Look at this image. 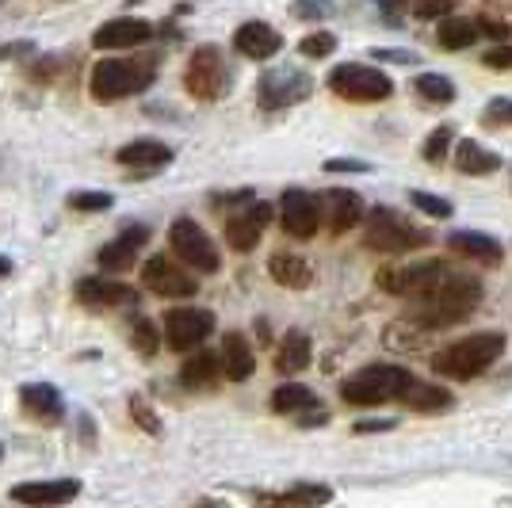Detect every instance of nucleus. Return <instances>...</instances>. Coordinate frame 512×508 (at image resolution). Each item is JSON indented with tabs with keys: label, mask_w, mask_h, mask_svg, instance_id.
I'll use <instances>...</instances> for the list:
<instances>
[{
	"label": "nucleus",
	"mask_w": 512,
	"mask_h": 508,
	"mask_svg": "<svg viewBox=\"0 0 512 508\" xmlns=\"http://www.w3.org/2000/svg\"><path fill=\"white\" fill-rule=\"evenodd\" d=\"M310 92H314V81H310L302 69H295V65H279V69H268V73L260 77V88H256V96H260V107H268V111L302 104Z\"/></svg>",
	"instance_id": "9d476101"
},
{
	"label": "nucleus",
	"mask_w": 512,
	"mask_h": 508,
	"mask_svg": "<svg viewBox=\"0 0 512 508\" xmlns=\"http://www.w3.org/2000/svg\"><path fill=\"white\" fill-rule=\"evenodd\" d=\"M218 375H222V367H218V356H214V352H195L192 360L180 367V382H184L188 390H203V386H211Z\"/></svg>",
	"instance_id": "7c9ffc66"
},
{
	"label": "nucleus",
	"mask_w": 512,
	"mask_h": 508,
	"mask_svg": "<svg viewBox=\"0 0 512 508\" xmlns=\"http://www.w3.org/2000/svg\"><path fill=\"white\" fill-rule=\"evenodd\" d=\"M279 222H283V230L291 233V237H314L318 226L325 222L321 199L302 188H287L283 199H279Z\"/></svg>",
	"instance_id": "f8f14e48"
},
{
	"label": "nucleus",
	"mask_w": 512,
	"mask_h": 508,
	"mask_svg": "<svg viewBox=\"0 0 512 508\" xmlns=\"http://www.w3.org/2000/svg\"><path fill=\"white\" fill-rule=\"evenodd\" d=\"M268 222H272V203H256L253 199L241 211H230V218H226V245L234 253H249L260 241V233L268 230Z\"/></svg>",
	"instance_id": "ddd939ff"
},
{
	"label": "nucleus",
	"mask_w": 512,
	"mask_h": 508,
	"mask_svg": "<svg viewBox=\"0 0 512 508\" xmlns=\"http://www.w3.org/2000/svg\"><path fill=\"white\" fill-rule=\"evenodd\" d=\"M234 46L245 54V58L264 62V58H276L279 50H283V35H279L272 23L249 20V23H241V27H237Z\"/></svg>",
	"instance_id": "a211bd4d"
},
{
	"label": "nucleus",
	"mask_w": 512,
	"mask_h": 508,
	"mask_svg": "<svg viewBox=\"0 0 512 508\" xmlns=\"http://www.w3.org/2000/svg\"><path fill=\"white\" fill-rule=\"evenodd\" d=\"M402 402L409 409H421V413H440V409H451V394L444 386H428V382H409V390L402 394Z\"/></svg>",
	"instance_id": "c756f323"
},
{
	"label": "nucleus",
	"mask_w": 512,
	"mask_h": 508,
	"mask_svg": "<svg viewBox=\"0 0 512 508\" xmlns=\"http://www.w3.org/2000/svg\"><path fill=\"white\" fill-rule=\"evenodd\" d=\"M413 12H417V16H448L451 0H440V4H417Z\"/></svg>",
	"instance_id": "37998d69"
},
{
	"label": "nucleus",
	"mask_w": 512,
	"mask_h": 508,
	"mask_svg": "<svg viewBox=\"0 0 512 508\" xmlns=\"http://www.w3.org/2000/svg\"><path fill=\"white\" fill-rule=\"evenodd\" d=\"M375 58H398V62H417V54H402V50H375Z\"/></svg>",
	"instance_id": "a18cd8bd"
},
{
	"label": "nucleus",
	"mask_w": 512,
	"mask_h": 508,
	"mask_svg": "<svg viewBox=\"0 0 512 508\" xmlns=\"http://www.w3.org/2000/svg\"><path fill=\"white\" fill-rule=\"evenodd\" d=\"M20 398H23V409H27V413H35L39 421H46V424L62 421L65 402H62V394H58V390H54L50 382H35V386H23Z\"/></svg>",
	"instance_id": "b1692460"
},
{
	"label": "nucleus",
	"mask_w": 512,
	"mask_h": 508,
	"mask_svg": "<svg viewBox=\"0 0 512 508\" xmlns=\"http://www.w3.org/2000/svg\"><path fill=\"white\" fill-rule=\"evenodd\" d=\"M153 39V23L138 20V16H123V20H107L96 35L92 46L100 50H127V46H142Z\"/></svg>",
	"instance_id": "f3484780"
},
{
	"label": "nucleus",
	"mask_w": 512,
	"mask_h": 508,
	"mask_svg": "<svg viewBox=\"0 0 512 508\" xmlns=\"http://www.w3.org/2000/svg\"><path fill=\"white\" fill-rule=\"evenodd\" d=\"M146 241H150V230H146V226H127V230L119 233L111 245L100 249L96 260H100V268H104V272H127L130 264H134V256L142 253V245H146Z\"/></svg>",
	"instance_id": "6ab92c4d"
},
{
	"label": "nucleus",
	"mask_w": 512,
	"mask_h": 508,
	"mask_svg": "<svg viewBox=\"0 0 512 508\" xmlns=\"http://www.w3.org/2000/svg\"><path fill=\"white\" fill-rule=\"evenodd\" d=\"M115 199L107 195V191H73L69 195V207L73 211H107Z\"/></svg>",
	"instance_id": "f704fd0d"
},
{
	"label": "nucleus",
	"mask_w": 512,
	"mask_h": 508,
	"mask_svg": "<svg viewBox=\"0 0 512 508\" xmlns=\"http://www.w3.org/2000/svg\"><path fill=\"white\" fill-rule=\"evenodd\" d=\"M409 203H413L417 211L436 214V218H451V203H448V199H440V195H425V191H409Z\"/></svg>",
	"instance_id": "4c0bfd02"
},
{
	"label": "nucleus",
	"mask_w": 512,
	"mask_h": 508,
	"mask_svg": "<svg viewBox=\"0 0 512 508\" xmlns=\"http://www.w3.org/2000/svg\"><path fill=\"white\" fill-rule=\"evenodd\" d=\"M501 352H505V333H497V329L470 333V337L448 344L444 352H436L432 371L444 375V379H455V382L478 379L486 367H493V363L501 360Z\"/></svg>",
	"instance_id": "f03ea898"
},
{
	"label": "nucleus",
	"mask_w": 512,
	"mask_h": 508,
	"mask_svg": "<svg viewBox=\"0 0 512 508\" xmlns=\"http://www.w3.org/2000/svg\"><path fill=\"white\" fill-rule=\"evenodd\" d=\"M448 245L459 256H470V260H478V264H501V260H505L501 241H493L490 233L459 230V233H451V237H448Z\"/></svg>",
	"instance_id": "5701e85b"
},
{
	"label": "nucleus",
	"mask_w": 512,
	"mask_h": 508,
	"mask_svg": "<svg viewBox=\"0 0 512 508\" xmlns=\"http://www.w3.org/2000/svg\"><path fill=\"white\" fill-rule=\"evenodd\" d=\"M321 214H329V230L344 233V230H352V226L363 218V203H360V195H356V191L333 188L329 195H325V207H321Z\"/></svg>",
	"instance_id": "4be33fe9"
},
{
	"label": "nucleus",
	"mask_w": 512,
	"mask_h": 508,
	"mask_svg": "<svg viewBox=\"0 0 512 508\" xmlns=\"http://www.w3.org/2000/svg\"><path fill=\"white\" fill-rule=\"evenodd\" d=\"M409 382H413L409 367H398V363H367L352 379H344L341 398L352 405H383L402 398L409 390Z\"/></svg>",
	"instance_id": "20e7f679"
},
{
	"label": "nucleus",
	"mask_w": 512,
	"mask_h": 508,
	"mask_svg": "<svg viewBox=\"0 0 512 508\" xmlns=\"http://www.w3.org/2000/svg\"><path fill=\"white\" fill-rule=\"evenodd\" d=\"M455 169L467 172V176H490V172L501 169V153L478 146V142H459L455 146Z\"/></svg>",
	"instance_id": "cd10ccee"
},
{
	"label": "nucleus",
	"mask_w": 512,
	"mask_h": 508,
	"mask_svg": "<svg viewBox=\"0 0 512 508\" xmlns=\"http://www.w3.org/2000/svg\"><path fill=\"white\" fill-rule=\"evenodd\" d=\"M436 39L444 50H467L474 39H478V23L474 20H444L440 23V31H436Z\"/></svg>",
	"instance_id": "2f4dec72"
},
{
	"label": "nucleus",
	"mask_w": 512,
	"mask_h": 508,
	"mask_svg": "<svg viewBox=\"0 0 512 508\" xmlns=\"http://www.w3.org/2000/svg\"><path fill=\"white\" fill-rule=\"evenodd\" d=\"M157 344H161V340H157V325H153L150 318L134 321V348H138L142 356H153V352H157Z\"/></svg>",
	"instance_id": "c9c22d12"
},
{
	"label": "nucleus",
	"mask_w": 512,
	"mask_h": 508,
	"mask_svg": "<svg viewBox=\"0 0 512 508\" xmlns=\"http://www.w3.org/2000/svg\"><path fill=\"white\" fill-rule=\"evenodd\" d=\"M451 276V264L444 260H421V264H409V268H390L379 276V287L390 291V295H402V298H421L432 295L444 279Z\"/></svg>",
	"instance_id": "0eeeda50"
},
{
	"label": "nucleus",
	"mask_w": 512,
	"mask_h": 508,
	"mask_svg": "<svg viewBox=\"0 0 512 508\" xmlns=\"http://www.w3.org/2000/svg\"><path fill=\"white\" fill-rule=\"evenodd\" d=\"M448 149H451V127H436L425 138V149H421V153H425L428 165H440V161L448 157Z\"/></svg>",
	"instance_id": "72a5a7b5"
},
{
	"label": "nucleus",
	"mask_w": 512,
	"mask_h": 508,
	"mask_svg": "<svg viewBox=\"0 0 512 508\" xmlns=\"http://www.w3.org/2000/svg\"><path fill=\"white\" fill-rule=\"evenodd\" d=\"M169 245H172V253L180 256L188 268H195V272H218V264H222L214 241L207 237V230H203L195 218H176V222H172Z\"/></svg>",
	"instance_id": "6e6552de"
},
{
	"label": "nucleus",
	"mask_w": 512,
	"mask_h": 508,
	"mask_svg": "<svg viewBox=\"0 0 512 508\" xmlns=\"http://www.w3.org/2000/svg\"><path fill=\"white\" fill-rule=\"evenodd\" d=\"M325 172H367V165H363V161H344V157H337V161H325Z\"/></svg>",
	"instance_id": "79ce46f5"
},
{
	"label": "nucleus",
	"mask_w": 512,
	"mask_h": 508,
	"mask_svg": "<svg viewBox=\"0 0 512 508\" xmlns=\"http://www.w3.org/2000/svg\"><path fill=\"white\" fill-rule=\"evenodd\" d=\"M119 165H130V169H161L172 161V149L165 142H153V138H142V142H130L115 153Z\"/></svg>",
	"instance_id": "393cba45"
},
{
	"label": "nucleus",
	"mask_w": 512,
	"mask_h": 508,
	"mask_svg": "<svg viewBox=\"0 0 512 508\" xmlns=\"http://www.w3.org/2000/svg\"><path fill=\"white\" fill-rule=\"evenodd\" d=\"M142 283L161 298H192L195 291H199V279L188 276L184 268H176L169 256H153V260H146Z\"/></svg>",
	"instance_id": "4468645a"
},
{
	"label": "nucleus",
	"mask_w": 512,
	"mask_h": 508,
	"mask_svg": "<svg viewBox=\"0 0 512 508\" xmlns=\"http://www.w3.org/2000/svg\"><path fill=\"white\" fill-rule=\"evenodd\" d=\"M272 409H276V413H302V421L314 417V413H325L318 405V398H314V390H310V386H299V382L279 386L276 394H272Z\"/></svg>",
	"instance_id": "c85d7f7f"
},
{
	"label": "nucleus",
	"mask_w": 512,
	"mask_h": 508,
	"mask_svg": "<svg viewBox=\"0 0 512 508\" xmlns=\"http://www.w3.org/2000/svg\"><path fill=\"white\" fill-rule=\"evenodd\" d=\"M157 77V58H104V62L92 65V96L100 104H115V100H127V96H138L146 92Z\"/></svg>",
	"instance_id": "7ed1b4c3"
},
{
	"label": "nucleus",
	"mask_w": 512,
	"mask_h": 508,
	"mask_svg": "<svg viewBox=\"0 0 512 508\" xmlns=\"http://www.w3.org/2000/svg\"><path fill=\"white\" fill-rule=\"evenodd\" d=\"M0 459H4V451H0Z\"/></svg>",
	"instance_id": "de8ad7c7"
},
{
	"label": "nucleus",
	"mask_w": 512,
	"mask_h": 508,
	"mask_svg": "<svg viewBox=\"0 0 512 508\" xmlns=\"http://www.w3.org/2000/svg\"><path fill=\"white\" fill-rule=\"evenodd\" d=\"M81 482L77 478H54V482H20L12 486V501L27 508H62L77 501Z\"/></svg>",
	"instance_id": "2eb2a0df"
},
{
	"label": "nucleus",
	"mask_w": 512,
	"mask_h": 508,
	"mask_svg": "<svg viewBox=\"0 0 512 508\" xmlns=\"http://www.w3.org/2000/svg\"><path fill=\"white\" fill-rule=\"evenodd\" d=\"M333 501V489L329 486H291L283 493H260L256 505L260 508H318Z\"/></svg>",
	"instance_id": "412c9836"
},
{
	"label": "nucleus",
	"mask_w": 512,
	"mask_h": 508,
	"mask_svg": "<svg viewBox=\"0 0 512 508\" xmlns=\"http://www.w3.org/2000/svg\"><path fill=\"white\" fill-rule=\"evenodd\" d=\"M130 417L142 424L150 436H157V432H161V421H157V413L146 405V398H142V394H134V398H130Z\"/></svg>",
	"instance_id": "58836bf2"
},
{
	"label": "nucleus",
	"mask_w": 512,
	"mask_h": 508,
	"mask_svg": "<svg viewBox=\"0 0 512 508\" xmlns=\"http://www.w3.org/2000/svg\"><path fill=\"white\" fill-rule=\"evenodd\" d=\"M226 58H222V50L218 46H199L192 54V62L184 69V85L192 92L195 100H203V104H211L222 96V88H226Z\"/></svg>",
	"instance_id": "1a4fd4ad"
},
{
	"label": "nucleus",
	"mask_w": 512,
	"mask_h": 508,
	"mask_svg": "<svg viewBox=\"0 0 512 508\" xmlns=\"http://www.w3.org/2000/svg\"><path fill=\"white\" fill-rule=\"evenodd\" d=\"M268 272H272L279 287H291V291H306L314 283V268L295 253H276L268 260Z\"/></svg>",
	"instance_id": "a878e982"
},
{
	"label": "nucleus",
	"mask_w": 512,
	"mask_h": 508,
	"mask_svg": "<svg viewBox=\"0 0 512 508\" xmlns=\"http://www.w3.org/2000/svg\"><path fill=\"white\" fill-rule=\"evenodd\" d=\"M218 367H222V375L230 382H245L253 375V348H249V340L241 337V333H226L222 337V356H218Z\"/></svg>",
	"instance_id": "aec40b11"
},
{
	"label": "nucleus",
	"mask_w": 512,
	"mask_h": 508,
	"mask_svg": "<svg viewBox=\"0 0 512 508\" xmlns=\"http://www.w3.org/2000/svg\"><path fill=\"white\" fill-rule=\"evenodd\" d=\"M299 50L306 58H325V54H333L337 50V39L329 35V31H314V35H306L299 43Z\"/></svg>",
	"instance_id": "e433bc0d"
},
{
	"label": "nucleus",
	"mask_w": 512,
	"mask_h": 508,
	"mask_svg": "<svg viewBox=\"0 0 512 508\" xmlns=\"http://www.w3.org/2000/svg\"><path fill=\"white\" fill-rule=\"evenodd\" d=\"M486 123H490V127L512 123V100H493V104L486 107Z\"/></svg>",
	"instance_id": "ea45409f"
},
{
	"label": "nucleus",
	"mask_w": 512,
	"mask_h": 508,
	"mask_svg": "<svg viewBox=\"0 0 512 508\" xmlns=\"http://www.w3.org/2000/svg\"><path fill=\"white\" fill-rule=\"evenodd\" d=\"M8 272H12V260H8V256H0V276H8Z\"/></svg>",
	"instance_id": "49530a36"
},
{
	"label": "nucleus",
	"mask_w": 512,
	"mask_h": 508,
	"mask_svg": "<svg viewBox=\"0 0 512 508\" xmlns=\"http://www.w3.org/2000/svg\"><path fill=\"white\" fill-rule=\"evenodd\" d=\"M77 298L92 306V310H115V306H134L138 302V291L119 283V279L107 276H88L77 283Z\"/></svg>",
	"instance_id": "dca6fc26"
},
{
	"label": "nucleus",
	"mask_w": 512,
	"mask_h": 508,
	"mask_svg": "<svg viewBox=\"0 0 512 508\" xmlns=\"http://www.w3.org/2000/svg\"><path fill=\"white\" fill-rule=\"evenodd\" d=\"M310 356H314L310 337H306L302 329H291L276 352V371H283V375H299V371L310 367Z\"/></svg>",
	"instance_id": "bb28decb"
},
{
	"label": "nucleus",
	"mask_w": 512,
	"mask_h": 508,
	"mask_svg": "<svg viewBox=\"0 0 512 508\" xmlns=\"http://www.w3.org/2000/svg\"><path fill=\"white\" fill-rule=\"evenodd\" d=\"M211 333H214L211 310L176 306V310L165 314V337H169V348H176V352H192V348H199Z\"/></svg>",
	"instance_id": "9b49d317"
},
{
	"label": "nucleus",
	"mask_w": 512,
	"mask_h": 508,
	"mask_svg": "<svg viewBox=\"0 0 512 508\" xmlns=\"http://www.w3.org/2000/svg\"><path fill=\"white\" fill-rule=\"evenodd\" d=\"M486 65H490V69H512V50H509V46L490 50V54H486Z\"/></svg>",
	"instance_id": "a19ab883"
},
{
	"label": "nucleus",
	"mask_w": 512,
	"mask_h": 508,
	"mask_svg": "<svg viewBox=\"0 0 512 508\" xmlns=\"http://www.w3.org/2000/svg\"><path fill=\"white\" fill-rule=\"evenodd\" d=\"M394 428V421H363L356 424V432H390Z\"/></svg>",
	"instance_id": "c03bdc74"
},
{
	"label": "nucleus",
	"mask_w": 512,
	"mask_h": 508,
	"mask_svg": "<svg viewBox=\"0 0 512 508\" xmlns=\"http://www.w3.org/2000/svg\"><path fill=\"white\" fill-rule=\"evenodd\" d=\"M363 241H367V249H375V253H406V249L428 245L432 233L421 230V226H413L409 218H402V214L390 211V207H375V211L367 214Z\"/></svg>",
	"instance_id": "39448f33"
},
{
	"label": "nucleus",
	"mask_w": 512,
	"mask_h": 508,
	"mask_svg": "<svg viewBox=\"0 0 512 508\" xmlns=\"http://www.w3.org/2000/svg\"><path fill=\"white\" fill-rule=\"evenodd\" d=\"M413 88H417V96L425 104H451L455 100V85H451L448 77H440V73H421L413 81Z\"/></svg>",
	"instance_id": "473e14b6"
},
{
	"label": "nucleus",
	"mask_w": 512,
	"mask_h": 508,
	"mask_svg": "<svg viewBox=\"0 0 512 508\" xmlns=\"http://www.w3.org/2000/svg\"><path fill=\"white\" fill-rule=\"evenodd\" d=\"M478 298H482V283L474 276H463V272H451L432 295H425L417 306H413V314L409 321L413 325H421V329H444V325H455V321H463L478 306Z\"/></svg>",
	"instance_id": "f257e3e1"
},
{
	"label": "nucleus",
	"mask_w": 512,
	"mask_h": 508,
	"mask_svg": "<svg viewBox=\"0 0 512 508\" xmlns=\"http://www.w3.org/2000/svg\"><path fill=\"white\" fill-rule=\"evenodd\" d=\"M329 88L341 100H352V104H379L394 92V81L379 69H371V65H337L329 73Z\"/></svg>",
	"instance_id": "423d86ee"
}]
</instances>
